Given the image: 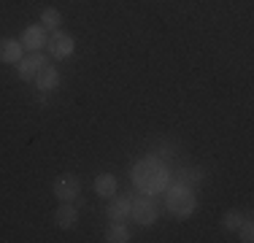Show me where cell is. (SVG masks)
<instances>
[{
	"instance_id": "obj_2",
	"label": "cell",
	"mask_w": 254,
	"mask_h": 243,
	"mask_svg": "<svg viewBox=\"0 0 254 243\" xmlns=\"http://www.w3.org/2000/svg\"><path fill=\"white\" fill-rule=\"evenodd\" d=\"M165 205H168V211H171L173 216L187 219L192 211L197 208V200H195V194L187 189V186L173 184L171 189H168V194H165Z\"/></svg>"
},
{
	"instance_id": "obj_8",
	"label": "cell",
	"mask_w": 254,
	"mask_h": 243,
	"mask_svg": "<svg viewBox=\"0 0 254 243\" xmlns=\"http://www.w3.org/2000/svg\"><path fill=\"white\" fill-rule=\"evenodd\" d=\"M108 219L117 224H125L130 219V200L127 197H111L108 203Z\"/></svg>"
},
{
	"instance_id": "obj_12",
	"label": "cell",
	"mask_w": 254,
	"mask_h": 243,
	"mask_svg": "<svg viewBox=\"0 0 254 243\" xmlns=\"http://www.w3.org/2000/svg\"><path fill=\"white\" fill-rule=\"evenodd\" d=\"M200 179H203V170L200 168H181L179 173L173 176V184L187 186V189H190V186H195Z\"/></svg>"
},
{
	"instance_id": "obj_9",
	"label": "cell",
	"mask_w": 254,
	"mask_h": 243,
	"mask_svg": "<svg viewBox=\"0 0 254 243\" xmlns=\"http://www.w3.org/2000/svg\"><path fill=\"white\" fill-rule=\"evenodd\" d=\"M19 44L25 49H30V52H41V46L46 44V30L44 27H27L25 33H22Z\"/></svg>"
},
{
	"instance_id": "obj_5",
	"label": "cell",
	"mask_w": 254,
	"mask_h": 243,
	"mask_svg": "<svg viewBox=\"0 0 254 243\" xmlns=\"http://www.w3.org/2000/svg\"><path fill=\"white\" fill-rule=\"evenodd\" d=\"M46 46H49V54L52 57H68L70 52H73V38H70L68 33H54L49 41H46Z\"/></svg>"
},
{
	"instance_id": "obj_16",
	"label": "cell",
	"mask_w": 254,
	"mask_h": 243,
	"mask_svg": "<svg viewBox=\"0 0 254 243\" xmlns=\"http://www.w3.org/2000/svg\"><path fill=\"white\" fill-rule=\"evenodd\" d=\"M222 224H225L227 230H238L241 224H244V214H241V211H227L225 219H222Z\"/></svg>"
},
{
	"instance_id": "obj_17",
	"label": "cell",
	"mask_w": 254,
	"mask_h": 243,
	"mask_svg": "<svg viewBox=\"0 0 254 243\" xmlns=\"http://www.w3.org/2000/svg\"><path fill=\"white\" fill-rule=\"evenodd\" d=\"M238 230H241V241H244V243H252L254 241V224L252 222H244Z\"/></svg>"
},
{
	"instance_id": "obj_6",
	"label": "cell",
	"mask_w": 254,
	"mask_h": 243,
	"mask_svg": "<svg viewBox=\"0 0 254 243\" xmlns=\"http://www.w3.org/2000/svg\"><path fill=\"white\" fill-rule=\"evenodd\" d=\"M76 222H78V211L70 203H60V208L54 211V224L60 230H70L76 227Z\"/></svg>"
},
{
	"instance_id": "obj_13",
	"label": "cell",
	"mask_w": 254,
	"mask_h": 243,
	"mask_svg": "<svg viewBox=\"0 0 254 243\" xmlns=\"http://www.w3.org/2000/svg\"><path fill=\"white\" fill-rule=\"evenodd\" d=\"M95 192L100 194V197H114L117 194V179L108 173H100L98 179H95Z\"/></svg>"
},
{
	"instance_id": "obj_7",
	"label": "cell",
	"mask_w": 254,
	"mask_h": 243,
	"mask_svg": "<svg viewBox=\"0 0 254 243\" xmlns=\"http://www.w3.org/2000/svg\"><path fill=\"white\" fill-rule=\"evenodd\" d=\"M44 65H49V62H46V57H44L41 52H33L30 57L22 60V65H19V76L30 81V78H35V73L44 68Z\"/></svg>"
},
{
	"instance_id": "obj_4",
	"label": "cell",
	"mask_w": 254,
	"mask_h": 243,
	"mask_svg": "<svg viewBox=\"0 0 254 243\" xmlns=\"http://www.w3.org/2000/svg\"><path fill=\"white\" fill-rule=\"evenodd\" d=\"M78 192H81V184H78L76 176H63V179L54 181V197H57L60 203H70V200H76Z\"/></svg>"
},
{
	"instance_id": "obj_10",
	"label": "cell",
	"mask_w": 254,
	"mask_h": 243,
	"mask_svg": "<svg viewBox=\"0 0 254 243\" xmlns=\"http://www.w3.org/2000/svg\"><path fill=\"white\" fill-rule=\"evenodd\" d=\"M0 60L3 62H19L22 60V44L14 38H3L0 41Z\"/></svg>"
},
{
	"instance_id": "obj_1",
	"label": "cell",
	"mask_w": 254,
	"mask_h": 243,
	"mask_svg": "<svg viewBox=\"0 0 254 243\" xmlns=\"http://www.w3.org/2000/svg\"><path fill=\"white\" fill-rule=\"evenodd\" d=\"M132 181L141 192H160L165 186V168L160 165L157 160L146 157L135 165V173H132Z\"/></svg>"
},
{
	"instance_id": "obj_3",
	"label": "cell",
	"mask_w": 254,
	"mask_h": 243,
	"mask_svg": "<svg viewBox=\"0 0 254 243\" xmlns=\"http://www.w3.org/2000/svg\"><path fill=\"white\" fill-rule=\"evenodd\" d=\"M130 214H132V219H135L138 224L149 227V224L157 222V205L149 197H135L130 203Z\"/></svg>"
},
{
	"instance_id": "obj_14",
	"label": "cell",
	"mask_w": 254,
	"mask_h": 243,
	"mask_svg": "<svg viewBox=\"0 0 254 243\" xmlns=\"http://www.w3.org/2000/svg\"><path fill=\"white\" fill-rule=\"evenodd\" d=\"M41 27L44 30H57L60 27V22H63V16H60V11L57 8H44L41 11Z\"/></svg>"
},
{
	"instance_id": "obj_11",
	"label": "cell",
	"mask_w": 254,
	"mask_h": 243,
	"mask_svg": "<svg viewBox=\"0 0 254 243\" xmlns=\"http://www.w3.org/2000/svg\"><path fill=\"white\" fill-rule=\"evenodd\" d=\"M57 81H60V76H57V70H54L52 65H44V68L35 73V87L44 89V92L54 89V87H57Z\"/></svg>"
},
{
	"instance_id": "obj_15",
	"label": "cell",
	"mask_w": 254,
	"mask_h": 243,
	"mask_svg": "<svg viewBox=\"0 0 254 243\" xmlns=\"http://www.w3.org/2000/svg\"><path fill=\"white\" fill-rule=\"evenodd\" d=\"M111 243H125V241H130V235H127V230H125V224H117L114 222V227H108V235H106Z\"/></svg>"
}]
</instances>
